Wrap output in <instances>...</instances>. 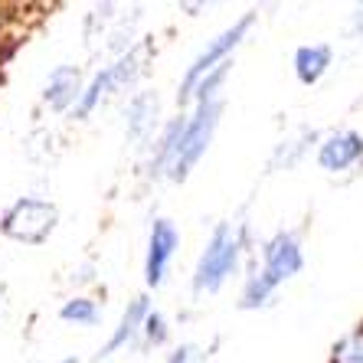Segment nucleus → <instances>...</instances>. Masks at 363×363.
Instances as JSON below:
<instances>
[{
    "label": "nucleus",
    "instance_id": "f257e3e1",
    "mask_svg": "<svg viewBox=\"0 0 363 363\" xmlns=\"http://www.w3.org/2000/svg\"><path fill=\"white\" fill-rule=\"evenodd\" d=\"M304 272V242L295 229H275L259 242V262L242 275L239 311H262L281 288Z\"/></svg>",
    "mask_w": 363,
    "mask_h": 363
},
{
    "label": "nucleus",
    "instance_id": "0eeeda50",
    "mask_svg": "<svg viewBox=\"0 0 363 363\" xmlns=\"http://www.w3.org/2000/svg\"><path fill=\"white\" fill-rule=\"evenodd\" d=\"M177 252H180V229L167 216H154L151 229H147V242H144V285L151 291L167 281Z\"/></svg>",
    "mask_w": 363,
    "mask_h": 363
},
{
    "label": "nucleus",
    "instance_id": "39448f33",
    "mask_svg": "<svg viewBox=\"0 0 363 363\" xmlns=\"http://www.w3.org/2000/svg\"><path fill=\"white\" fill-rule=\"evenodd\" d=\"M223 108H226V95H213V99H196L186 108V121H184V135H180V154L177 164L170 170V184H184L200 161L206 157V151L213 147V138L220 131L223 121Z\"/></svg>",
    "mask_w": 363,
    "mask_h": 363
},
{
    "label": "nucleus",
    "instance_id": "7ed1b4c3",
    "mask_svg": "<svg viewBox=\"0 0 363 363\" xmlns=\"http://www.w3.org/2000/svg\"><path fill=\"white\" fill-rule=\"evenodd\" d=\"M255 20L259 17L249 10V13H242L239 20H233L226 30H220L213 40H206V46L190 60V66H186L184 76H180V85H177V105L180 108H190L196 89H200L216 69H223L226 62L236 60V52L242 50V43L249 40V33L255 30Z\"/></svg>",
    "mask_w": 363,
    "mask_h": 363
},
{
    "label": "nucleus",
    "instance_id": "1a4fd4ad",
    "mask_svg": "<svg viewBox=\"0 0 363 363\" xmlns=\"http://www.w3.org/2000/svg\"><path fill=\"white\" fill-rule=\"evenodd\" d=\"M161 95L157 92H135L125 101V135L135 147H151L161 131Z\"/></svg>",
    "mask_w": 363,
    "mask_h": 363
},
{
    "label": "nucleus",
    "instance_id": "6ab92c4d",
    "mask_svg": "<svg viewBox=\"0 0 363 363\" xmlns=\"http://www.w3.org/2000/svg\"><path fill=\"white\" fill-rule=\"evenodd\" d=\"M60 363H82V360H79V357H62Z\"/></svg>",
    "mask_w": 363,
    "mask_h": 363
},
{
    "label": "nucleus",
    "instance_id": "9d476101",
    "mask_svg": "<svg viewBox=\"0 0 363 363\" xmlns=\"http://www.w3.org/2000/svg\"><path fill=\"white\" fill-rule=\"evenodd\" d=\"M82 89H85L82 69L62 62V66L50 69V76H46V82H43L40 101H43V108L56 111V115H72L76 105H79V99H82Z\"/></svg>",
    "mask_w": 363,
    "mask_h": 363
},
{
    "label": "nucleus",
    "instance_id": "dca6fc26",
    "mask_svg": "<svg viewBox=\"0 0 363 363\" xmlns=\"http://www.w3.org/2000/svg\"><path fill=\"white\" fill-rule=\"evenodd\" d=\"M330 363H363V324H357L350 334H344L334 344Z\"/></svg>",
    "mask_w": 363,
    "mask_h": 363
},
{
    "label": "nucleus",
    "instance_id": "9b49d317",
    "mask_svg": "<svg viewBox=\"0 0 363 363\" xmlns=\"http://www.w3.org/2000/svg\"><path fill=\"white\" fill-rule=\"evenodd\" d=\"M151 311H154V304H151L147 295L131 298V301L125 304V311H121L118 324L111 328L105 347L99 350V357H115L118 350H128L131 344H141V330H144V321H147V314Z\"/></svg>",
    "mask_w": 363,
    "mask_h": 363
},
{
    "label": "nucleus",
    "instance_id": "423d86ee",
    "mask_svg": "<svg viewBox=\"0 0 363 363\" xmlns=\"http://www.w3.org/2000/svg\"><path fill=\"white\" fill-rule=\"evenodd\" d=\"M60 229V206L46 196H17L0 213V236L20 245H43Z\"/></svg>",
    "mask_w": 363,
    "mask_h": 363
},
{
    "label": "nucleus",
    "instance_id": "f3484780",
    "mask_svg": "<svg viewBox=\"0 0 363 363\" xmlns=\"http://www.w3.org/2000/svg\"><path fill=\"white\" fill-rule=\"evenodd\" d=\"M164 363H194V347H190V344L177 347L174 354H167V360H164Z\"/></svg>",
    "mask_w": 363,
    "mask_h": 363
},
{
    "label": "nucleus",
    "instance_id": "ddd939ff",
    "mask_svg": "<svg viewBox=\"0 0 363 363\" xmlns=\"http://www.w3.org/2000/svg\"><path fill=\"white\" fill-rule=\"evenodd\" d=\"M321 135L318 131H298L295 138H285V141L275 144V151H272V161L269 167L272 170H291L311 154V147H318Z\"/></svg>",
    "mask_w": 363,
    "mask_h": 363
},
{
    "label": "nucleus",
    "instance_id": "6e6552de",
    "mask_svg": "<svg viewBox=\"0 0 363 363\" xmlns=\"http://www.w3.org/2000/svg\"><path fill=\"white\" fill-rule=\"evenodd\" d=\"M314 161L330 177L357 170L363 164V131H357V128H334V131L321 135L318 147H314Z\"/></svg>",
    "mask_w": 363,
    "mask_h": 363
},
{
    "label": "nucleus",
    "instance_id": "a211bd4d",
    "mask_svg": "<svg viewBox=\"0 0 363 363\" xmlns=\"http://www.w3.org/2000/svg\"><path fill=\"white\" fill-rule=\"evenodd\" d=\"M350 33H354V36L363 33V4L354 10V13H350Z\"/></svg>",
    "mask_w": 363,
    "mask_h": 363
},
{
    "label": "nucleus",
    "instance_id": "aec40b11",
    "mask_svg": "<svg viewBox=\"0 0 363 363\" xmlns=\"http://www.w3.org/2000/svg\"><path fill=\"white\" fill-rule=\"evenodd\" d=\"M0 311H4V288H0Z\"/></svg>",
    "mask_w": 363,
    "mask_h": 363
},
{
    "label": "nucleus",
    "instance_id": "2eb2a0df",
    "mask_svg": "<svg viewBox=\"0 0 363 363\" xmlns=\"http://www.w3.org/2000/svg\"><path fill=\"white\" fill-rule=\"evenodd\" d=\"M167 340H170V321L164 318V311L154 308V311L147 314V321H144L141 347H147V350H161V347H167Z\"/></svg>",
    "mask_w": 363,
    "mask_h": 363
},
{
    "label": "nucleus",
    "instance_id": "f03ea898",
    "mask_svg": "<svg viewBox=\"0 0 363 363\" xmlns=\"http://www.w3.org/2000/svg\"><path fill=\"white\" fill-rule=\"evenodd\" d=\"M245 252H249V226L245 223H229V220L216 223L194 262L190 291L196 298L220 295L223 288L242 272Z\"/></svg>",
    "mask_w": 363,
    "mask_h": 363
},
{
    "label": "nucleus",
    "instance_id": "20e7f679",
    "mask_svg": "<svg viewBox=\"0 0 363 363\" xmlns=\"http://www.w3.org/2000/svg\"><path fill=\"white\" fill-rule=\"evenodd\" d=\"M144 69H147V43L138 40L131 50H125L121 56H115L108 66H101L99 72H92V79H85L82 99H79L76 111H72L69 118H76V121L92 118L108 99L128 92V89H135L138 79L144 76Z\"/></svg>",
    "mask_w": 363,
    "mask_h": 363
},
{
    "label": "nucleus",
    "instance_id": "f8f14e48",
    "mask_svg": "<svg viewBox=\"0 0 363 363\" xmlns=\"http://www.w3.org/2000/svg\"><path fill=\"white\" fill-rule=\"evenodd\" d=\"M330 66H334V46L330 43H301L291 56V72L304 89L321 82L330 72Z\"/></svg>",
    "mask_w": 363,
    "mask_h": 363
},
{
    "label": "nucleus",
    "instance_id": "4468645a",
    "mask_svg": "<svg viewBox=\"0 0 363 363\" xmlns=\"http://www.w3.org/2000/svg\"><path fill=\"white\" fill-rule=\"evenodd\" d=\"M60 321L72 324V328H95L101 321V308L89 295H72L60 304Z\"/></svg>",
    "mask_w": 363,
    "mask_h": 363
}]
</instances>
